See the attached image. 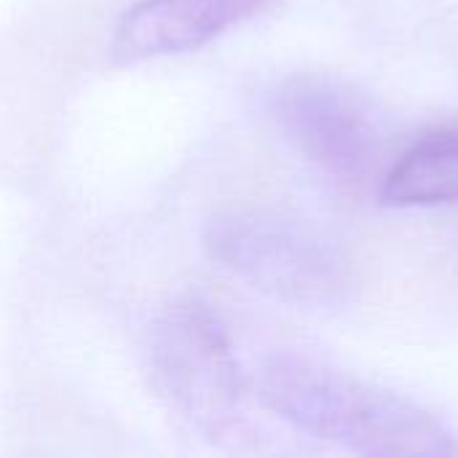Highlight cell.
<instances>
[{
	"instance_id": "cell-1",
	"label": "cell",
	"mask_w": 458,
	"mask_h": 458,
	"mask_svg": "<svg viewBox=\"0 0 458 458\" xmlns=\"http://www.w3.org/2000/svg\"><path fill=\"white\" fill-rule=\"evenodd\" d=\"M252 378L255 400L293 429L360 456L458 458V432L429 408L303 352H274Z\"/></svg>"
},
{
	"instance_id": "cell-2",
	"label": "cell",
	"mask_w": 458,
	"mask_h": 458,
	"mask_svg": "<svg viewBox=\"0 0 458 458\" xmlns=\"http://www.w3.org/2000/svg\"><path fill=\"white\" fill-rule=\"evenodd\" d=\"M148 370L156 392L199 435L225 448H247L252 378L244 373L220 314L199 301H172L148 330Z\"/></svg>"
},
{
	"instance_id": "cell-3",
	"label": "cell",
	"mask_w": 458,
	"mask_h": 458,
	"mask_svg": "<svg viewBox=\"0 0 458 458\" xmlns=\"http://www.w3.org/2000/svg\"><path fill=\"white\" fill-rule=\"evenodd\" d=\"M204 250L239 282L295 309H335L352 290L344 250L311 223L282 212H220L207 223Z\"/></svg>"
},
{
	"instance_id": "cell-4",
	"label": "cell",
	"mask_w": 458,
	"mask_h": 458,
	"mask_svg": "<svg viewBox=\"0 0 458 458\" xmlns=\"http://www.w3.org/2000/svg\"><path fill=\"white\" fill-rule=\"evenodd\" d=\"M274 113L293 145L338 182L360 185L381 156V126L365 94L330 72H298L274 97Z\"/></svg>"
},
{
	"instance_id": "cell-5",
	"label": "cell",
	"mask_w": 458,
	"mask_h": 458,
	"mask_svg": "<svg viewBox=\"0 0 458 458\" xmlns=\"http://www.w3.org/2000/svg\"><path fill=\"white\" fill-rule=\"evenodd\" d=\"M274 0H137L118 21L113 54L126 62L199 51Z\"/></svg>"
},
{
	"instance_id": "cell-6",
	"label": "cell",
	"mask_w": 458,
	"mask_h": 458,
	"mask_svg": "<svg viewBox=\"0 0 458 458\" xmlns=\"http://www.w3.org/2000/svg\"><path fill=\"white\" fill-rule=\"evenodd\" d=\"M378 196L400 209L458 204V129L432 131L403 150L384 172Z\"/></svg>"
}]
</instances>
